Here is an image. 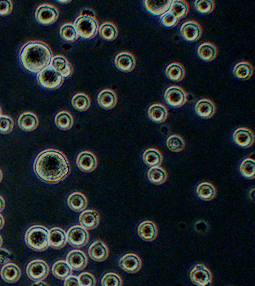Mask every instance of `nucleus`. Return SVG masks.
<instances>
[{"label": "nucleus", "instance_id": "2eb2a0df", "mask_svg": "<svg viewBox=\"0 0 255 286\" xmlns=\"http://www.w3.org/2000/svg\"><path fill=\"white\" fill-rule=\"evenodd\" d=\"M67 263L72 270L81 271L87 267L88 258L84 252L81 250H73L67 254Z\"/></svg>", "mask_w": 255, "mask_h": 286}, {"label": "nucleus", "instance_id": "c9c22d12", "mask_svg": "<svg viewBox=\"0 0 255 286\" xmlns=\"http://www.w3.org/2000/svg\"><path fill=\"white\" fill-rule=\"evenodd\" d=\"M55 122L58 128L63 131L69 130L74 125L73 117L69 111H60L55 116Z\"/></svg>", "mask_w": 255, "mask_h": 286}, {"label": "nucleus", "instance_id": "7c9ffc66", "mask_svg": "<svg viewBox=\"0 0 255 286\" xmlns=\"http://www.w3.org/2000/svg\"><path fill=\"white\" fill-rule=\"evenodd\" d=\"M143 160L150 167L161 166L163 162V155L158 149H148L143 154Z\"/></svg>", "mask_w": 255, "mask_h": 286}, {"label": "nucleus", "instance_id": "ddd939ff", "mask_svg": "<svg viewBox=\"0 0 255 286\" xmlns=\"http://www.w3.org/2000/svg\"><path fill=\"white\" fill-rule=\"evenodd\" d=\"M120 267L129 274H135L139 272L142 267V261L137 254L128 253L120 259L118 262Z\"/></svg>", "mask_w": 255, "mask_h": 286}, {"label": "nucleus", "instance_id": "aec40b11", "mask_svg": "<svg viewBox=\"0 0 255 286\" xmlns=\"http://www.w3.org/2000/svg\"><path fill=\"white\" fill-rule=\"evenodd\" d=\"M49 237V247L53 249H62L67 245V233L61 228L54 227L50 229Z\"/></svg>", "mask_w": 255, "mask_h": 286}, {"label": "nucleus", "instance_id": "b1692460", "mask_svg": "<svg viewBox=\"0 0 255 286\" xmlns=\"http://www.w3.org/2000/svg\"><path fill=\"white\" fill-rule=\"evenodd\" d=\"M22 270L18 266L13 263L4 265L1 270L2 278L7 283L17 282L21 278Z\"/></svg>", "mask_w": 255, "mask_h": 286}, {"label": "nucleus", "instance_id": "c756f323", "mask_svg": "<svg viewBox=\"0 0 255 286\" xmlns=\"http://www.w3.org/2000/svg\"><path fill=\"white\" fill-rule=\"evenodd\" d=\"M167 77L172 81L181 82L185 77V69L182 64L173 62L165 69Z\"/></svg>", "mask_w": 255, "mask_h": 286}, {"label": "nucleus", "instance_id": "cd10ccee", "mask_svg": "<svg viewBox=\"0 0 255 286\" xmlns=\"http://www.w3.org/2000/svg\"><path fill=\"white\" fill-rule=\"evenodd\" d=\"M170 1H144V7L146 10L151 14L161 16L165 13L168 12L172 4Z\"/></svg>", "mask_w": 255, "mask_h": 286}, {"label": "nucleus", "instance_id": "7ed1b4c3", "mask_svg": "<svg viewBox=\"0 0 255 286\" xmlns=\"http://www.w3.org/2000/svg\"><path fill=\"white\" fill-rule=\"evenodd\" d=\"M49 231L42 225H33L29 228L25 236L27 245L31 249L42 252L49 247Z\"/></svg>", "mask_w": 255, "mask_h": 286}, {"label": "nucleus", "instance_id": "864d4df0", "mask_svg": "<svg viewBox=\"0 0 255 286\" xmlns=\"http://www.w3.org/2000/svg\"><path fill=\"white\" fill-rule=\"evenodd\" d=\"M6 207V202L4 199L0 196V212L3 211Z\"/></svg>", "mask_w": 255, "mask_h": 286}, {"label": "nucleus", "instance_id": "37998d69", "mask_svg": "<svg viewBox=\"0 0 255 286\" xmlns=\"http://www.w3.org/2000/svg\"><path fill=\"white\" fill-rule=\"evenodd\" d=\"M194 6L198 12L203 14H209L214 10L216 4L212 0H197L194 2Z\"/></svg>", "mask_w": 255, "mask_h": 286}, {"label": "nucleus", "instance_id": "9d476101", "mask_svg": "<svg viewBox=\"0 0 255 286\" xmlns=\"http://www.w3.org/2000/svg\"><path fill=\"white\" fill-rule=\"evenodd\" d=\"M190 279L192 282L199 286H206L211 284L213 276L211 271L202 264L195 266L190 272Z\"/></svg>", "mask_w": 255, "mask_h": 286}, {"label": "nucleus", "instance_id": "6ab92c4d", "mask_svg": "<svg viewBox=\"0 0 255 286\" xmlns=\"http://www.w3.org/2000/svg\"><path fill=\"white\" fill-rule=\"evenodd\" d=\"M50 66L63 78L69 77L73 75V66L64 56L56 55L53 57Z\"/></svg>", "mask_w": 255, "mask_h": 286}, {"label": "nucleus", "instance_id": "5fc2aeb1", "mask_svg": "<svg viewBox=\"0 0 255 286\" xmlns=\"http://www.w3.org/2000/svg\"><path fill=\"white\" fill-rule=\"evenodd\" d=\"M4 225H5V220H4V217L0 214V230L3 229Z\"/></svg>", "mask_w": 255, "mask_h": 286}, {"label": "nucleus", "instance_id": "c85d7f7f", "mask_svg": "<svg viewBox=\"0 0 255 286\" xmlns=\"http://www.w3.org/2000/svg\"><path fill=\"white\" fill-rule=\"evenodd\" d=\"M218 51L214 44L205 42L200 44L198 49V55L200 59L206 62H211L216 59Z\"/></svg>", "mask_w": 255, "mask_h": 286}, {"label": "nucleus", "instance_id": "de8ad7c7", "mask_svg": "<svg viewBox=\"0 0 255 286\" xmlns=\"http://www.w3.org/2000/svg\"><path fill=\"white\" fill-rule=\"evenodd\" d=\"M79 278L80 285H90L94 286L97 284V280L93 274L89 273V272H84L80 274Z\"/></svg>", "mask_w": 255, "mask_h": 286}, {"label": "nucleus", "instance_id": "603ef678", "mask_svg": "<svg viewBox=\"0 0 255 286\" xmlns=\"http://www.w3.org/2000/svg\"><path fill=\"white\" fill-rule=\"evenodd\" d=\"M80 15H85V16L96 17L95 12L89 8H85L83 9V10H82Z\"/></svg>", "mask_w": 255, "mask_h": 286}, {"label": "nucleus", "instance_id": "20e7f679", "mask_svg": "<svg viewBox=\"0 0 255 286\" xmlns=\"http://www.w3.org/2000/svg\"><path fill=\"white\" fill-rule=\"evenodd\" d=\"M74 26L78 35L82 39H92L97 35L99 25L97 18L79 15L75 19Z\"/></svg>", "mask_w": 255, "mask_h": 286}, {"label": "nucleus", "instance_id": "8fccbe9b", "mask_svg": "<svg viewBox=\"0 0 255 286\" xmlns=\"http://www.w3.org/2000/svg\"><path fill=\"white\" fill-rule=\"evenodd\" d=\"M12 255L9 250L0 248V265H6L11 262Z\"/></svg>", "mask_w": 255, "mask_h": 286}, {"label": "nucleus", "instance_id": "473e14b6", "mask_svg": "<svg viewBox=\"0 0 255 286\" xmlns=\"http://www.w3.org/2000/svg\"><path fill=\"white\" fill-rule=\"evenodd\" d=\"M197 194L199 198L205 202L214 200L217 195L216 187L209 182H202L197 187Z\"/></svg>", "mask_w": 255, "mask_h": 286}, {"label": "nucleus", "instance_id": "dca6fc26", "mask_svg": "<svg viewBox=\"0 0 255 286\" xmlns=\"http://www.w3.org/2000/svg\"><path fill=\"white\" fill-rule=\"evenodd\" d=\"M233 140L239 146L243 148H249L254 142V134L249 129L240 127L235 131Z\"/></svg>", "mask_w": 255, "mask_h": 286}, {"label": "nucleus", "instance_id": "f3484780", "mask_svg": "<svg viewBox=\"0 0 255 286\" xmlns=\"http://www.w3.org/2000/svg\"><path fill=\"white\" fill-rule=\"evenodd\" d=\"M89 255L96 262H104L109 256V250L107 245L102 241L94 242L89 249Z\"/></svg>", "mask_w": 255, "mask_h": 286}, {"label": "nucleus", "instance_id": "bb28decb", "mask_svg": "<svg viewBox=\"0 0 255 286\" xmlns=\"http://www.w3.org/2000/svg\"><path fill=\"white\" fill-rule=\"evenodd\" d=\"M147 114L150 119L157 124H162L168 117L167 107L162 104H152L149 107Z\"/></svg>", "mask_w": 255, "mask_h": 286}, {"label": "nucleus", "instance_id": "4d7b16f0", "mask_svg": "<svg viewBox=\"0 0 255 286\" xmlns=\"http://www.w3.org/2000/svg\"><path fill=\"white\" fill-rule=\"evenodd\" d=\"M2 179H3V174H2V172L1 170H0V183L2 182Z\"/></svg>", "mask_w": 255, "mask_h": 286}, {"label": "nucleus", "instance_id": "a19ab883", "mask_svg": "<svg viewBox=\"0 0 255 286\" xmlns=\"http://www.w3.org/2000/svg\"><path fill=\"white\" fill-rule=\"evenodd\" d=\"M167 147L170 151L174 153H180L183 151L185 147L184 139L178 135H172L167 138Z\"/></svg>", "mask_w": 255, "mask_h": 286}, {"label": "nucleus", "instance_id": "6e6552de", "mask_svg": "<svg viewBox=\"0 0 255 286\" xmlns=\"http://www.w3.org/2000/svg\"><path fill=\"white\" fill-rule=\"evenodd\" d=\"M59 16V10L54 6L42 4L35 11V18L39 23L50 25L55 23Z\"/></svg>", "mask_w": 255, "mask_h": 286}, {"label": "nucleus", "instance_id": "393cba45", "mask_svg": "<svg viewBox=\"0 0 255 286\" xmlns=\"http://www.w3.org/2000/svg\"><path fill=\"white\" fill-rule=\"evenodd\" d=\"M67 204L71 210L79 213L86 209L88 205V200L83 194L80 192H74L67 199Z\"/></svg>", "mask_w": 255, "mask_h": 286}, {"label": "nucleus", "instance_id": "4be33fe9", "mask_svg": "<svg viewBox=\"0 0 255 286\" xmlns=\"http://www.w3.org/2000/svg\"><path fill=\"white\" fill-rule=\"evenodd\" d=\"M79 222L80 225L86 229H95L99 225V214L95 210H85L80 214Z\"/></svg>", "mask_w": 255, "mask_h": 286}, {"label": "nucleus", "instance_id": "c03bdc74", "mask_svg": "<svg viewBox=\"0 0 255 286\" xmlns=\"http://www.w3.org/2000/svg\"><path fill=\"white\" fill-rule=\"evenodd\" d=\"M101 284L103 286H121L123 285V281L117 274L109 272L102 278Z\"/></svg>", "mask_w": 255, "mask_h": 286}, {"label": "nucleus", "instance_id": "09e8293b", "mask_svg": "<svg viewBox=\"0 0 255 286\" xmlns=\"http://www.w3.org/2000/svg\"><path fill=\"white\" fill-rule=\"evenodd\" d=\"M13 10V4L9 0H0V15L6 16L10 14Z\"/></svg>", "mask_w": 255, "mask_h": 286}, {"label": "nucleus", "instance_id": "79ce46f5", "mask_svg": "<svg viewBox=\"0 0 255 286\" xmlns=\"http://www.w3.org/2000/svg\"><path fill=\"white\" fill-rule=\"evenodd\" d=\"M240 172L243 177L253 180L255 177V163L252 158H247L241 162Z\"/></svg>", "mask_w": 255, "mask_h": 286}, {"label": "nucleus", "instance_id": "13d9d810", "mask_svg": "<svg viewBox=\"0 0 255 286\" xmlns=\"http://www.w3.org/2000/svg\"><path fill=\"white\" fill-rule=\"evenodd\" d=\"M2 244H3V239H2L1 235H0V248L2 247Z\"/></svg>", "mask_w": 255, "mask_h": 286}, {"label": "nucleus", "instance_id": "412c9836", "mask_svg": "<svg viewBox=\"0 0 255 286\" xmlns=\"http://www.w3.org/2000/svg\"><path fill=\"white\" fill-rule=\"evenodd\" d=\"M195 111L200 117L203 119H210L216 112V106L211 100L204 98L196 103Z\"/></svg>", "mask_w": 255, "mask_h": 286}, {"label": "nucleus", "instance_id": "f8f14e48", "mask_svg": "<svg viewBox=\"0 0 255 286\" xmlns=\"http://www.w3.org/2000/svg\"><path fill=\"white\" fill-rule=\"evenodd\" d=\"M77 166L84 173H89L95 171L98 166L97 156L90 151H82L77 158Z\"/></svg>", "mask_w": 255, "mask_h": 286}, {"label": "nucleus", "instance_id": "9b49d317", "mask_svg": "<svg viewBox=\"0 0 255 286\" xmlns=\"http://www.w3.org/2000/svg\"><path fill=\"white\" fill-rule=\"evenodd\" d=\"M200 24L195 21H187L181 27L180 33L183 39L189 42L198 41L202 35Z\"/></svg>", "mask_w": 255, "mask_h": 286}, {"label": "nucleus", "instance_id": "f704fd0d", "mask_svg": "<svg viewBox=\"0 0 255 286\" xmlns=\"http://www.w3.org/2000/svg\"><path fill=\"white\" fill-rule=\"evenodd\" d=\"M100 37L107 41H113L117 38L118 30L117 27L112 22L107 21L102 23L98 28Z\"/></svg>", "mask_w": 255, "mask_h": 286}, {"label": "nucleus", "instance_id": "e433bc0d", "mask_svg": "<svg viewBox=\"0 0 255 286\" xmlns=\"http://www.w3.org/2000/svg\"><path fill=\"white\" fill-rule=\"evenodd\" d=\"M53 274L59 280H64L72 275V268L64 260L56 262L52 268Z\"/></svg>", "mask_w": 255, "mask_h": 286}, {"label": "nucleus", "instance_id": "f03ea898", "mask_svg": "<svg viewBox=\"0 0 255 286\" xmlns=\"http://www.w3.org/2000/svg\"><path fill=\"white\" fill-rule=\"evenodd\" d=\"M19 57L22 65L26 70L38 74L50 65L53 53L46 42L31 41L22 46Z\"/></svg>", "mask_w": 255, "mask_h": 286}, {"label": "nucleus", "instance_id": "39448f33", "mask_svg": "<svg viewBox=\"0 0 255 286\" xmlns=\"http://www.w3.org/2000/svg\"><path fill=\"white\" fill-rule=\"evenodd\" d=\"M37 80L40 86L44 88L56 89L62 86L64 78L49 65L37 74Z\"/></svg>", "mask_w": 255, "mask_h": 286}, {"label": "nucleus", "instance_id": "0eeeda50", "mask_svg": "<svg viewBox=\"0 0 255 286\" xmlns=\"http://www.w3.org/2000/svg\"><path fill=\"white\" fill-rule=\"evenodd\" d=\"M164 98L169 106L180 108L186 104L187 93L180 86H172L165 90Z\"/></svg>", "mask_w": 255, "mask_h": 286}, {"label": "nucleus", "instance_id": "f257e3e1", "mask_svg": "<svg viewBox=\"0 0 255 286\" xmlns=\"http://www.w3.org/2000/svg\"><path fill=\"white\" fill-rule=\"evenodd\" d=\"M33 170L42 182L55 184L68 177L71 166L67 156L62 152L50 149L45 150L37 155Z\"/></svg>", "mask_w": 255, "mask_h": 286}, {"label": "nucleus", "instance_id": "72a5a7b5", "mask_svg": "<svg viewBox=\"0 0 255 286\" xmlns=\"http://www.w3.org/2000/svg\"><path fill=\"white\" fill-rule=\"evenodd\" d=\"M147 178L152 184L162 185L167 181V173L164 168L160 166L151 167L147 172Z\"/></svg>", "mask_w": 255, "mask_h": 286}, {"label": "nucleus", "instance_id": "2f4dec72", "mask_svg": "<svg viewBox=\"0 0 255 286\" xmlns=\"http://www.w3.org/2000/svg\"><path fill=\"white\" fill-rule=\"evenodd\" d=\"M254 68L252 64L247 61L237 63L234 67L233 74L237 78L243 80L250 79L253 75Z\"/></svg>", "mask_w": 255, "mask_h": 286}, {"label": "nucleus", "instance_id": "ea45409f", "mask_svg": "<svg viewBox=\"0 0 255 286\" xmlns=\"http://www.w3.org/2000/svg\"><path fill=\"white\" fill-rule=\"evenodd\" d=\"M60 34L64 40L69 42L77 41L79 35L76 30L75 27L72 23H67L62 25L60 29Z\"/></svg>", "mask_w": 255, "mask_h": 286}, {"label": "nucleus", "instance_id": "4468645a", "mask_svg": "<svg viewBox=\"0 0 255 286\" xmlns=\"http://www.w3.org/2000/svg\"><path fill=\"white\" fill-rule=\"evenodd\" d=\"M116 68L124 73H130L135 68L136 64V58L133 54L127 51L118 53L115 57Z\"/></svg>", "mask_w": 255, "mask_h": 286}, {"label": "nucleus", "instance_id": "a18cd8bd", "mask_svg": "<svg viewBox=\"0 0 255 286\" xmlns=\"http://www.w3.org/2000/svg\"><path fill=\"white\" fill-rule=\"evenodd\" d=\"M13 121L8 115H0V133L9 134L13 131Z\"/></svg>", "mask_w": 255, "mask_h": 286}, {"label": "nucleus", "instance_id": "5701e85b", "mask_svg": "<svg viewBox=\"0 0 255 286\" xmlns=\"http://www.w3.org/2000/svg\"><path fill=\"white\" fill-rule=\"evenodd\" d=\"M97 100L102 108L109 110L113 109L117 104L118 97L113 89H104L98 93Z\"/></svg>", "mask_w": 255, "mask_h": 286}, {"label": "nucleus", "instance_id": "58836bf2", "mask_svg": "<svg viewBox=\"0 0 255 286\" xmlns=\"http://www.w3.org/2000/svg\"><path fill=\"white\" fill-rule=\"evenodd\" d=\"M71 103L74 108L79 111L88 110L91 106L90 98L84 93H79L74 96Z\"/></svg>", "mask_w": 255, "mask_h": 286}, {"label": "nucleus", "instance_id": "4c0bfd02", "mask_svg": "<svg viewBox=\"0 0 255 286\" xmlns=\"http://www.w3.org/2000/svg\"><path fill=\"white\" fill-rule=\"evenodd\" d=\"M189 4L183 0H174L170 6L169 12L173 13L178 19H180L188 14Z\"/></svg>", "mask_w": 255, "mask_h": 286}, {"label": "nucleus", "instance_id": "49530a36", "mask_svg": "<svg viewBox=\"0 0 255 286\" xmlns=\"http://www.w3.org/2000/svg\"><path fill=\"white\" fill-rule=\"evenodd\" d=\"M160 19L163 26L167 28H174L178 25L180 20L169 11L161 15Z\"/></svg>", "mask_w": 255, "mask_h": 286}, {"label": "nucleus", "instance_id": "a878e982", "mask_svg": "<svg viewBox=\"0 0 255 286\" xmlns=\"http://www.w3.org/2000/svg\"><path fill=\"white\" fill-rule=\"evenodd\" d=\"M18 125L22 130L27 132L33 131L37 128L39 119L35 113L28 111L19 116Z\"/></svg>", "mask_w": 255, "mask_h": 286}, {"label": "nucleus", "instance_id": "6e6d98bb", "mask_svg": "<svg viewBox=\"0 0 255 286\" xmlns=\"http://www.w3.org/2000/svg\"><path fill=\"white\" fill-rule=\"evenodd\" d=\"M34 285H48V283L44 282L42 280L37 281L34 283Z\"/></svg>", "mask_w": 255, "mask_h": 286}, {"label": "nucleus", "instance_id": "a211bd4d", "mask_svg": "<svg viewBox=\"0 0 255 286\" xmlns=\"http://www.w3.org/2000/svg\"><path fill=\"white\" fill-rule=\"evenodd\" d=\"M140 237L147 242H151L157 237L158 229L156 223L152 221H144L141 223L138 228Z\"/></svg>", "mask_w": 255, "mask_h": 286}, {"label": "nucleus", "instance_id": "423d86ee", "mask_svg": "<svg viewBox=\"0 0 255 286\" xmlns=\"http://www.w3.org/2000/svg\"><path fill=\"white\" fill-rule=\"evenodd\" d=\"M67 241L74 248L80 249L88 244L89 233L83 227L75 225L71 227L67 232Z\"/></svg>", "mask_w": 255, "mask_h": 286}, {"label": "nucleus", "instance_id": "3c124183", "mask_svg": "<svg viewBox=\"0 0 255 286\" xmlns=\"http://www.w3.org/2000/svg\"><path fill=\"white\" fill-rule=\"evenodd\" d=\"M64 285L66 286L80 285L79 278L71 275L65 280Z\"/></svg>", "mask_w": 255, "mask_h": 286}, {"label": "nucleus", "instance_id": "bf43d9fd", "mask_svg": "<svg viewBox=\"0 0 255 286\" xmlns=\"http://www.w3.org/2000/svg\"><path fill=\"white\" fill-rule=\"evenodd\" d=\"M2 115V109L1 107H0V115Z\"/></svg>", "mask_w": 255, "mask_h": 286}, {"label": "nucleus", "instance_id": "1a4fd4ad", "mask_svg": "<svg viewBox=\"0 0 255 286\" xmlns=\"http://www.w3.org/2000/svg\"><path fill=\"white\" fill-rule=\"evenodd\" d=\"M26 273L31 280H44L49 274V267L44 260H34L28 264Z\"/></svg>", "mask_w": 255, "mask_h": 286}]
</instances>
